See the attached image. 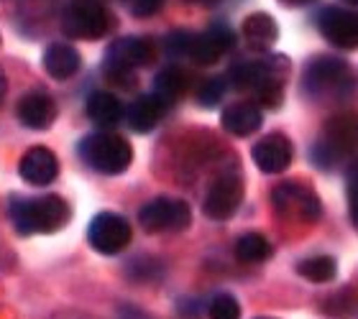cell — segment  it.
<instances>
[{
	"label": "cell",
	"mask_w": 358,
	"mask_h": 319,
	"mask_svg": "<svg viewBox=\"0 0 358 319\" xmlns=\"http://www.w3.org/2000/svg\"><path fill=\"white\" fill-rule=\"evenodd\" d=\"M10 217L21 235L57 232L69 223V205L57 194L34 197V200H10Z\"/></svg>",
	"instance_id": "obj_1"
},
{
	"label": "cell",
	"mask_w": 358,
	"mask_h": 319,
	"mask_svg": "<svg viewBox=\"0 0 358 319\" xmlns=\"http://www.w3.org/2000/svg\"><path fill=\"white\" fill-rule=\"evenodd\" d=\"M80 154L92 169L100 171V174H108V177H115L120 171H126L131 166V158H134L131 143L123 135L115 133L87 135L80 143Z\"/></svg>",
	"instance_id": "obj_2"
},
{
	"label": "cell",
	"mask_w": 358,
	"mask_h": 319,
	"mask_svg": "<svg viewBox=\"0 0 358 319\" xmlns=\"http://www.w3.org/2000/svg\"><path fill=\"white\" fill-rule=\"evenodd\" d=\"M62 29L72 38L95 41L110 31V13L97 0H72L64 10Z\"/></svg>",
	"instance_id": "obj_3"
},
{
	"label": "cell",
	"mask_w": 358,
	"mask_h": 319,
	"mask_svg": "<svg viewBox=\"0 0 358 319\" xmlns=\"http://www.w3.org/2000/svg\"><path fill=\"white\" fill-rule=\"evenodd\" d=\"M189 205L182 200H169V197H159V200L143 205L138 212V223L146 232H169L182 230L189 225Z\"/></svg>",
	"instance_id": "obj_4"
},
{
	"label": "cell",
	"mask_w": 358,
	"mask_h": 319,
	"mask_svg": "<svg viewBox=\"0 0 358 319\" xmlns=\"http://www.w3.org/2000/svg\"><path fill=\"white\" fill-rule=\"evenodd\" d=\"M87 240L97 253L103 255H115L131 243V225L126 217L115 212H100L87 228Z\"/></svg>",
	"instance_id": "obj_5"
},
{
	"label": "cell",
	"mask_w": 358,
	"mask_h": 319,
	"mask_svg": "<svg viewBox=\"0 0 358 319\" xmlns=\"http://www.w3.org/2000/svg\"><path fill=\"white\" fill-rule=\"evenodd\" d=\"M271 205L284 217H297V220H307V223H315L320 217L317 194L302 184H292V181L276 186L271 192Z\"/></svg>",
	"instance_id": "obj_6"
},
{
	"label": "cell",
	"mask_w": 358,
	"mask_h": 319,
	"mask_svg": "<svg viewBox=\"0 0 358 319\" xmlns=\"http://www.w3.org/2000/svg\"><path fill=\"white\" fill-rule=\"evenodd\" d=\"M241 200H243V181H241V177L223 174L208 189V197H205L202 209H205V215L210 220H228L241 207Z\"/></svg>",
	"instance_id": "obj_7"
},
{
	"label": "cell",
	"mask_w": 358,
	"mask_h": 319,
	"mask_svg": "<svg viewBox=\"0 0 358 319\" xmlns=\"http://www.w3.org/2000/svg\"><path fill=\"white\" fill-rule=\"evenodd\" d=\"M351 84V72L338 59H317L310 64L305 75V87L313 95H330V92H345Z\"/></svg>",
	"instance_id": "obj_8"
},
{
	"label": "cell",
	"mask_w": 358,
	"mask_h": 319,
	"mask_svg": "<svg viewBox=\"0 0 358 319\" xmlns=\"http://www.w3.org/2000/svg\"><path fill=\"white\" fill-rule=\"evenodd\" d=\"M251 156H254V163L264 174H282V171L289 169L294 149H292V141L287 135L271 133V135H264L262 141L256 143Z\"/></svg>",
	"instance_id": "obj_9"
},
{
	"label": "cell",
	"mask_w": 358,
	"mask_h": 319,
	"mask_svg": "<svg viewBox=\"0 0 358 319\" xmlns=\"http://www.w3.org/2000/svg\"><path fill=\"white\" fill-rule=\"evenodd\" d=\"M320 31L330 44L338 49H356L358 46V15L341 10V8H328L320 15Z\"/></svg>",
	"instance_id": "obj_10"
},
{
	"label": "cell",
	"mask_w": 358,
	"mask_h": 319,
	"mask_svg": "<svg viewBox=\"0 0 358 319\" xmlns=\"http://www.w3.org/2000/svg\"><path fill=\"white\" fill-rule=\"evenodd\" d=\"M233 41H236V36H233V31L228 29V26H213V29L205 31L202 36L192 38V46H189V54H187V57H192L197 64L208 67V64H215V61L231 49Z\"/></svg>",
	"instance_id": "obj_11"
},
{
	"label": "cell",
	"mask_w": 358,
	"mask_h": 319,
	"mask_svg": "<svg viewBox=\"0 0 358 319\" xmlns=\"http://www.w3.org/2000/svg\"><path fill=\"white\" fill-rule=\"evenodd\" d=\"M18 171H21L26 184L46 186L52 184L54 179H57V174H59V161H57V156L49 149L36 146V149H29L23 154Z\"/></svg>",
	"instance_id": "obj_12"
},
{
	"label": "cell",
	"mask_w": 358,
	"mask_h": 319,
	"mask_svg": "<svg viewBox=\"0 0 358 319\" xmlns=\"http://www.w3.org/2000/svg\"><path fill=\"white\" fill-rule=\"evenodd\" d=\"M18 120L26 128L44 131V128H49L57 120V105H54V100L46 92L34 89V92L21 97V103H18Z\"/></svg>",
	"instance_id": "obj_13"
},
{
	"label": "cell",
	"mask_w": 358,
	"mask_h": 319,
	"mask_svg": "<svg viewBox=\"0 0 358 319\" xmlns=\"http://www.w3.org/2000/svg\"><path fill=\"white\" fill-rule=\"evenodd\" d=\"M108 54H110V61L134 69V67H143V64H149V61L154 59V44L146 41V38L126 36V38L113 41Z\"/></svg>",
	"instance_id": "obj_14"
},
{
	"label": "cell",
	"mask_w": 358,
	"mask_h": 319,
	"mask_svg": "<svg viewBox=\"0 0 358 319\" xmlns=\"http://www.w3.org/2000/svg\"><path fill=\"white\" fill-rule=\"evenodd\" d=\"M220 123H223V128L231 135H241V138H243V135H251L262 128L264 115L256 105L236 103V105H231V107H225Z\"/></svg>",
	"instance_id": "obj_15"
},
{
	"label": "cell",
	"mask_w": 358,
	"mask_h": 319,
	"mask_svg": "<svg viewBox=\"0 0 358 319\" xmlns=\"http://www.w3.org/2000/svg\"><path fill=\"white\" fill-rule=\"evenodd\" d=\"M164 107H166V105L162 103L157 95L138 97V100H136V103L131 105V107H128V112H126L128 126L134 128V131H138V133H146V131H151V128L162 120V115H164Z\"/></svg>",
	"instance_id": "obj_16"
},
{
	"label": "cell",
	"mask_w": 358,
	"mask_h": 319,
	"mask_svg": "<svg viewBox=\"0 0 358 319\" xmlns=\"http://www.w3.org/2000/svg\"><path fill=\"white\" fill-rule=\"evenodd\" d=\"M123 112L126 110H123L120 100L115 95H110V92H100L97 89V92H92L87 97V115L100 128H110L115 123H120Z\"/></svg>",
	"instance_id": "obj_17"
},
{
	"label": "cell",
	"mask_w": 358,
	"mask_h": 319,
	"mask_svg": "<svg viewBox=\"0 0 358 319\" xmlns=\"http://www.w3.org/2000/svg\"><path fill=\"white\" fill-rule=\"evenodd\" d=\"M44 69L54 80H69L80 69V54L69 44H52L44 52Z\"/></svg>",
	"instance_id": "obj_18"
},
{
	"label": "cell",
	"mask_w": 358,
	"mask_h": 319,
	"mask_svg": "<svg viewBox=\"0 0 358 319\" xmlns=\"http://www.w3.org/2000/svg\"><path fill=\"white\" fill-rule=\"evenodd\" d=\"M274 80H279L276 72L268 64H264V61H248V64H238V67L231 69L233 87L238 89H254V92H259L264 84Z\"/></svg>",
	"instance_id": "obj_19"
},
{
	"label": "cell",
	"mask_w": 358,
	"mask_h": 319,
	"mask_svg": "<svg viewBox=\"0 0 358 319\" xmlns=\"http://www.w3.org/2000/svg\"><path fill=\"white\" fill-rule=\"evenodd\" d=\"M243 36L254 49H268L279 38V26L268 13H251L243 21Z\"/></svg>",
	"instance_id": "obj_20"
},
{
	"label": "cell",
	"mask_w": 358,
	"mask_h": 319,
	"mask_svg": "<svg viewBox=\"0 0 358 319\" xmlns=\"http://www.w3.org/2000/svg\"><path fill=\"white\" fill-rule=\"evenodd\" d=\"M187 87H189V77H187L185 69L179 67H166L159 72L157 82H154V95L162 100L164 105L174 103V100H179V97L185 95Z\"/></svg>",
	"instance_id": "obj_21"
},
{
	"label": "cell",
	"mask_w": 358,
	"mask_h": 319,
	"mask_svg": "<svg viewBox=\"0 0 358 319\" xmlns=\"http://www.w3.org/2000/svg\"><path fill=\"white\" fill-rule=\"evenodd\" d=\"M271 255V245L262 232H246L236 243V258L243 263H262Z\"/></svg>",
	"instance_id": "obj_22"
},
{
	"label": "cell",
	"mask_w": 358,
	"mask_h": 319,
	"mask_svg": "<svg viewBox=\"0 0 358 319\" xmlns=\"http://www.w3.org/2000/svg\"><path fill=\"white\" fill-rule=\"evenodd\" d=\"M336 271H338V266H336V260L330 258V255H315V258H305L297 266V274L305 276L307 281H315V283L330 281V279L336 276Z\"/></svg>",
	"instance_id": "obj_23"
},
{
	"label": "cell",
	"mask_w": 358,
	"mask_h": 319,
	"mask_svg": "<svg viewBox=\"0 0 358 319\" xmlns=\"http://www.w3.org/2000/svg\"><path fill=\"white\" fill-rule=\"evenodd\" d=\"M210 319H241V304L231 294H217L208 306Z\"/></svg>",
	"instance_id": "obj_24"
},
{
	"label": "cell",
	"mask_w": 358,
	"mask_h": 319,
	"mask_svg": "<svg viewBox=\"0 0 358 319\" xmlns=\"http://www.w3.org/2000/svg\"><path fill=\"white\" fill-rule=\"evenodd\" d=\"M105 77H108V82L118 84L120 89H131L136 84L134 72H131L128 67H123V64H115V61H108V67H105Z\"/></svg>",
	"instance_id": "obj_25"
},
{
	"label": "cell",
	"mask_w": 358,
	"mask_h": 319,
	"mask_svg": "<svg viewBox=\"0 0 358 319\" xmlns=\"http://www.w3.org/2000/svg\"><path fill=\"white\" fill-rule=\"evenodd\" d=\"M223 95H225V82L223 80H210L200 87L197 100H200V105H205V107H213V105H217L220 100H223Z\"/></svg>",
	"instance_id": "obj_26"
},
{
	"label": "cell",
	"mask_w": 358,
	"mask_h": 319,
	"mask_svg": "<svg viewBox=\"0 0 358 319\" xmlns=\"http://www.w3.org/2000/svg\"><path fill=\"white\" fill-rule=\"evenodd\" d=\"M192 34H187V31H174L172 36H166L164 46L166 52L179 57V54H189V46H192Z\"/></svg>",
	"instance_id": "obj_27"
},
{
	"label": "cell",
	"mask_w": 358,
	"mask_h": 319,
	"mask_svg": "<svg viewBox=\"0 0 358 319\" xmlns=\"http://www.w3.org/2000/svg\"><path fill=\"white\" fill-rule=\"evenodd\" d=\"M348 209H351V223L358 228V161L348 174Z\"/></svg>",
	"instance_id": "obj_28"
},
{
	"label": "cell",
	"mask_w": 358,
	"mask_h": 319,
	"mask_svg": "<svg viewBox=\"0 0 358 319\" xmlns=\"http://www.w3.org/2000/svg\"><path fill=\"white\" fill-rule=\"evenodd\" d=\"M256 95H259V100H262L266 107H276V105L282 103V82L279 80L268 82V84H264Z\"/></svg>",
	"instance_id": "obj_29"
},
{
	"label": "cell",
	"mask_w": 358,
	"mask_h": 319,
	"mask_svg": "<svg viewBox=\"0 0 358 319\" xmlns=\"http://www.w3.org/2000/svg\"><path fill=\"white\" fill-rule=\"evenodd\" d=\"M164 6V0H131V10L136 18H149Z\"/></svg>",
	"instance_id": "obj_30"
},
{
	"label": "cell",
	"mask_w": 358,
	"mask_h": 319,
	"mask_svg": "<svg viewBox=\"0 0 358 319\" xmlns=\"http://www.w3.org/2000/svg\"><path fill=\"white\" fill-rule=\"evenodd\" d=\"M52 319H95V317H90V314H85V312H59V314H54Z\"/></svg>",
	"instance_id": "obj_31"
},
{
	"label": "cell",
	"mask_w": 358,
	"mask_h": 319,
	"mask_svg": "<svg viewBox=\"0 0 358 319\" xmlns=\"http://www.w3.org/2000/svg\"><path fill=\"white\" fill-rule=\"evenodd\" d=\"M120 319H146V317H143L138 309H123V312H120Z\"/></svg>",
	"instance_id": "obj_32"
},
{
	"label": "cell",
	"mask_w": 358,
	"mask_h": 319,
	"mask_svg": "<svg viewBox=\"0 0 358 319\" xmlns=\"http://www.w3.org/2000/svg\"><path fill=\"white\" fill-rule=\"evenodd\" d=\"M287 6H305V3H313V0H282Z\"/></svg>",
	"instance_id": "obj_33"
},
{
	"label": "cell",
	"mask_w": 358,
	"mask_h": 319,
	"mask_svg": "<svg viewBox=\"0 0 358 319\" xmlns=\"http://www.w3.org/2000/svg\"><path fill=\"white\" fill-rule=\"evenodd\" d=\"M3 95H6V77L0 72V100H3Z\"/></svg>",
	"instance_id": "obj_34"
},
{
	"label": "cell",
	"mask_w": 358,
	"mask_h": 319,
	"mask_svg": "<svg viewBox=\"0 0 358 319\" xmlns=\"http://www.w3.org/2000/svg\"><path fill=\"white\" fill-rule=\"evenodd\" d=\"M189 3H205V0H189Z\"/></svg>",
	"instance_id": "obj_35"
},
{
	"label": "cell",
	"mask_w": 358,
	"mask_h": 319,
	"mask_svg": "<svg viewBox=\"0 0 358 319\" xmlns=\"http://www.w3.org/2000/svg\"><path fill=\"white\" fill-rule=\"evenodd\" d=\"M259 319H271V317H259Z\"/></svg>",
	"instance_id": "obj_36"
},
{
	"label": "cell",
	"mask_w": 358,
	"mask_h": 319,
	"mask_svg": "<svg viewBox=\"0 0 358 319\" xmlns=\"http://www.w3.org/2000/svg\"><path fill=\"white\" fill-rule=\"evenodd\" d=\"M351 3H358V0H351Z\"/></svg>",
	"instance_id": "obj_37"
}]
</instances>
